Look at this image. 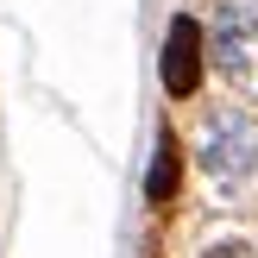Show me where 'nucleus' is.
Here are the masks:
<instances>
[{"instance_id":"obj_1","label":"nucleus","mask_w":258,"mask_h":258,"mask_svg":"<svg viewBox=\"0 0 258 258\" xmlns=\"http://www.w3.org/2000/svg\"><path fill=\"white\" fill-rule=\"evenodd\" d=\"M202 170L221 189H246L258 176V120L252 113L227 107V113L208 120V133H202Z\"/></svg>"},{"instance_id":"obj_2","label":"nucleus","mask_w":258,"mask_h":258,"mask_svg":"<svg viewBox=\"0 0 258 258\" xmlns=\"http://www.w3.org/2000/svg\"><path fill=\"white\" fill-rule=\"evenodd\" d=\"M258 50V0H227L214 13V63L227 76H246Z\"/></svg>"},{"instance_id":"obj_3","label":"nucleus","mask_w":258,"mask_h":258,"mask_svg":"<svg viewBox=\"0 0 258 258\" xmlns=\"http://www.w3.org/2000/svg\"><path fill=\"white\" fill-rule=\"evenodd\" d=\"M202 25L196 19H170V38H164V88H170L176 101L196 95L202 88Z\"/></svg>"},{"instance_id":"obj_4","label":"nucleus","mask_w":258,"mask_h":258,"mask_svg":"<svg viewBox=\"0 0 258 258\" xmlns=\"http://www.w3.org/2000/svg\"><path fill=\"white\" fill-rule=\"evenodd\" d=\"M145 196L158 202V208H164V202L176 196V139H170V133H158V158H151V176H145Z\"/></svg>"},{"instance_id":"obj_5","label":"nucleus","mask_w":258,"mask_h":258,"mask_svg":"<svg viewBox=\"0 0 258 258\" xmlns=\"http://www.w3.org/2000/svg\"><path fill=\"white\" fill-rule=\"evenodd\" d=\"M208 258H258V252L239 246V239H227V246H208Z\"/></svg>"}]
</instances>
